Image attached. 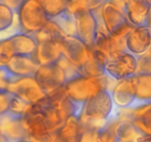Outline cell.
<instances>
[{"label":"cell","mask_w":151,"mask_h":142,"mask_svg":"<svg viewBox=\"0 0 151 142\" xmlns=\"http://www.w3.org/2000/svg\"><path fill=\"white\" fill-rule=\"evenodd\" d=\"M115 106L109 90H103L87 101L80 120L84 128L100 130L114 115Z\"/></svg>","instance_id":"1"},{"label":"cell","mask_w":151,"mask_h":142,"mask_svg":"<svg viewBox=\"0 0 151 142\" xmlns=\"http://www.w3.org/2000/svg\"><path fill=\"white\" fill-rule=\"evenodd\" d=\"M116 81L106 75L101 77H86L77 74L69 78L64 84L66 95L72 101L80 106H83L88 99L103 90L111 91Z\"/></svg>","instance_id":"2"},{"label":"cell","mask_w":151,"mask_h":142,"mask_svg":"<svg viewBox=\"0 0 151 142\" xmlns=\"http://www.w3.org/2000/svg\"><path fill=\"white\" fill-rule=\"evenodd\" d=\"M17 29L35 35L50 20L37 0H25L16 12Z\"/></svg>","instance_id":"3"},{"label":"cell","mask_w":151,"mask_h":142,"mask_svg":"<svg viewBox=\"0 0 151 142\" xmlns=\"http://www.w3.org/2000/svg\"><path fill=\"white\" fill-rule=\"evenodd\" d=\"M104 72L106 76L116 81L134 76L138 72V57L125 50L108 59Z\"/></svg>","instance_id":"4"},{"label":"cell","mask_w":151,"mask_h":142,"mask_svg":"<svg viewBox=\"0 0 151 142\" xmlns=\"http://www.w3.org/2000/svg\"><path fill=\"white\" fill-rule=\"evenodd\" d=\"M4 91L31 104H35L44 99L47 93L42 90L34 76L13 77Z\"/></svg>","instance_id":"5"},{"label":"cell","mask_w":151,"mask_h":142,"mask_svg":"<svg viewBox=\"0 0 151 142\" xmlns=\"http://www.w3.org/2000/svg\"><path fill=\"white\" fill-rule=\"evenodd\" d=\"M34 78L47 94L63 87L68 80L66 72L58 62L39 66Z\"/></svg>","instance_id":"6"},{"label":"cell","mask_w":151,"mask_h":142,"mask_svg":"<svg viewBox=\"0 0 151 142\" xmlns=\"http://www.w3.org/2000/svg\"><path fill=\"white\" fill-rule=\"evenodd\" d=\"M76 25V36L87 46L95 44L99 27V16L97 12L85 11L74 15Z\"/></svg>","instance_id":"7"},{"label":"cell","mask_w":151,"mask_h":142,"mask_svg":"<svg viewBox=\"0 0 151 142\" xmlns=\"http://www.w3.org/2000/svg\"><path fill=\"white\" fill-rule=\"evenodd\" d=\"M63 56L78 68L88 61L92 47L87 46L76 36H66L61 41Z\"/></svg>","instance_id":"8"},{"label":"cell","mask_w":151,"mask_h":142,"mask_svg":"<svg viewBox=\"0 0 151 142\" xmlns=\"http://www.w3.org/2000/svg\"><path fill=\"white\" fill-rule=\"evenodd\" d=\"M134 76L116 81L111 90L114 106L118 109L131 108L135 104L136 87Z\"/></svg>","instance_id":"9"},{"label":"cell","mask_w":151,"mask_h":142,"mask_svg":"<svg viewBox=\"0 0 151 142\" xmlns=\"http://www.w3.org/2000/svg\"><path fill=\"white\" fill-rule=\"evenodd\" d=\"M151 48V28L148 25L135 27L126 37V50L137 57Z\"/></svg>","instance_id":"10"},{"label":"cell","mask_w":151,"mask_h":142,"mask_svg":"<svg viewBox=\"0 0 151 142\" xmlns=\"http://www.w3.org/2000/svg\"><path fill=\"white\" fill-rule=\"evenodd\" d=\"M0 133L1 136L9 142H17L28 138V134L23 124V118L8 112L0 115Z\"/></svg>","instance_id":"11"},{"label":"cell","mask_w":151,"mask_h":142,"mask_svg":"<svg viewBox=\"0 0 151 142\" xmlns=\"http://www.w3.org/2000/svg\"><path fill=\"white\" fill-rule=\"evenodd\" d=\"M100 20L110 34L129 22L125 11L110 1L97 10Z\"/></svg>","instance_id":"12"},{"label":"cell","mask_w":151,"mask_h":142,"mask_svg":"<svg viewBox=\"0 0 151 142\" xmlns=\"http://www.w3.org/2000/svg\"><path fill=\"white\" fill-rule=\"evenodd\" d=\"M118 110L122 115L130 118L143 134L151 135V102Z\"/></svg>","instance_id":"13"},{"label":"cell","mask_w":151,"mask_h":142,"mask_svg":"<svg viewBox=\"0 0 151 142\" xmlns=\"http://www.w3.org/2000/svg\"><path fill=\"white\" fill-rule=\"evenodd\" d=\"M6 37L10 41L15 56H33L35 54L38 42L32 34L16 30Z\"/></svg>","instance_id":"14"},{"label":"cell","mask_w":151,"mask_h":142,"mask_svg":"<svg viewBox=\"0 0 151 142\" xmlns=\"http://www.w3.org/2000/svg\"><path fill=\"white\" fill-rule=\"evenodd\" d=\"M63 56L61 41H45L38 42L33 58L39 66L57 63Z\"/></svg>","instance_id":"15"},{"label":"cell","mask_w":151,"mask_h":142,"mask_svg":"<svg viewBox=\"0 0 151 142\" xmlns=\"http://www.w3.org/2000/svg\"><path fill=\"white\" fill-rule=\"evenodd\" d=\"M6 69L15 77L34 76L38 70V64L30 56H14L6 65Z\"/></svg>","instance_id":"16"},{"label":"cell","mask_w":151,"mask_h":142,"mask_svg":"<svg viewBox=\"0 0 151 142\" xmlns=\"http://www.w3.org/2000/svg\"><path fill=\"white\" fill-rule=\"evenodd\" d=\"M150 4L146 0H130L125 13L130 23L134 27L148 25Z\"/></svg>","instance_id":"17"},{"label":"cell","mask_w":151,"mask_h":142,"mask_svg":"<svg viewBox=\"0 0 151 142\" xmlns=\"http://www.w3.org/2000/svg\"><path fill=\"white\" fill-rule=\"evenodd\" d=\"M119 116V122L116 127L118 141L119 142H138L143 133L137 128L130 118L122 115L116 107Z\"/></svg>","instance_id":"18"},{"label":"cell","mask_w":151,"mask_h":142,"mask_svg":"<svg viewBox=\"0 0 151 142\" xmlns=\"http://www.w3.org/2000/svg\"><path fill=\"white\" fill-rule=\"evenodd\" d=\"M83 132V127L80 116L73 115L69 117L57 133L63 142H80Z\"/></svg>","instance_id":"19"},{"label":"cell","mask_w":151,"mask_h":142,"mask_svg":"<svg viewBox=\"0 0 151 142\" xmlns=\"http://www.w3.org/2000/svg\"><path fill=\"white\" fill-rule=\"evenodd\" d=\"M136 101L132 107L151 102V74L137 73L134 75ZM131 107V108H132Z\"/></svg>","instance_id":"20"},{"label":"cell","mask_w":151,"mask_h":142,"mask_svg":"<svg viewBox=\"0 0 151 142\" xmlns=\"http://www.w3.org/2000/svg\"><path fill=\"white\" fill-rule=\"evenodd\" d=\"M34 36L38 42L45 41H62L66 36L59 25L52 19H50L44 28Z\"/></svg>","instance_id":"21"},{"label":"cell","mask_w":151,"mask_h":142,"mask_svg":"<svg viewBox=\"0 0 151 142\" xmlns=\"http://www.w3.org/2000/svg\"><path fill=\"white\" fill-rule=\"evenodd\" d=\"M109 0H69L67 11L72 15L81 12H95Z\"/></svg>","instance_id":"22"},{"label":"cell","mask_w":151,"mask_h":142,"mask_svg":"<svg viewBox=\"0 0 151 142\" xmlns=\"http://www.w3.org/2000/svg\"><path fill=\"white\" fill-rule=\"evenodd\" d=\"M50 19L67 12L69 0H37Z\"/></svg>","instance_id":"23"},{"label":"cell","mask_w":151,"mask_h":142,"mask_svg":"<svg viewBox=\"0 0 151 142\" xmlns=\"http://www.w3.org/2000/svg\"><path fill=\"white\" fill-rule=\"evenodd\" d=\"M119 120V116L115 108L114 113L111 118L109 120L106 125L98 131V142H119L116 134V127Z\"/></svg>","instance_id":"24"},{"label":"cell","mask_w":151,"mask_h":142,"mask_svg":"<svg viewBox=\"0 0 151 142\" xmlns=\"http://www.w3.org/2000/svg\"><path fill=\"white\" fill-rule=\"evenodd\" d=\"M78 73L86 77H101L105 75L104 65L97 59L93 47L89 59L78 68Z\"/></svg>","instance_id":"25"},{"label":"cell","mask_w":151,"mask_h":142,"mask_svg":"<svg viewBox=\"0 0 151 142\" xmlns=\"http://www.w3.org/2000/svg\"><path fill=\"white\" fill-rule=\"evenodd\" d=\"M52 20H54L59 25L66 36H76V25L74 15L71 14L67 11L55 18Z\"/></svg>","instance_id":"26"},{"label":"cell","mask_w":151,"mask_h":142,"mask_svg":"<svg viewBox=\"0 0 151 142\" xmlns=\"http://www.w3.org/2000/svg\"><path fill=\"white\" fill-rule=\"evenodd\" d=\"M32 105H33L32 104L26 101L24 99L13 95V97L10 102V108L7 112L15 116L23 118L31 110Z\"/></svg>","instance_id":"27"},{"label":"cell","mask_w":151,"mask_h":142,"mask_svg":"<svg viewBox=\"0 0 151 142\" xmlns=\"http://www.w3.org/2000/svg\"><path fill=\"white\" fill-rule=\"evenodd\" d=\"M16 13L8 6L0 3V30L5 32L13 26Z\"/></svg>","instance_id":"28"},{"label":"cell","mask_w":151,"mask_h":142,"mask_svg":"<svg viewBox=\"0 0 151 142\" xmlns=\"http://www.w3.org/2000/svg\"><path fill=\"white\" fill-rule=\"evenodd\" d=\"M11 45L7 37L0 41V66H4L14 56Z\"/></svg>","instance_id":"29"},{"label":"cell","mask_w":151,"mask_h":142,"mask_svg":"<svg viewBox=\"0 0 151 142\" xmlns=\"http://www.w3.org/2000/svg\"><path fill=\"white\" fill-rule=\"evenodd\" d=\"M137 73L151 74V48L144 55L138 57Z\"/></svg>","instance_id":"30"},{"label":"cell","mask_w":151,"mask_h":142,"mask_svg":"<svg viewBox=\"0 0 151 142\" xmlns=\"http://www.w3.org/2000/svg\"><path fill=\"white\" fill-rule=\"evenodd\" d=\"M13 97V95L9 92L0 91V115L8 112Z\"/></svg>","instance_id":"31"},{"label":"cell","mask_w":151,"mask_h":142,"mask_svg":"<svg viewBox=\"0 0 151 142\" xmlns=\"http://www.w3.org/2000/svg\"><path fill=\"white\" fill-rule=\"evenodd\" d=\"M98 131L94 129L84 128L80 142H98Z\"/></svg>","instance_id":"32"},{"label":"cell","mask_w":151,"mask_h":142,"mask_svg":"<svg viewBox=\"0 0 151 142\" xmlns=\"http://www.w3.org/2000/svg\"><path fill=\"white\" fill-rule=\"evenodd\" d=\"M25 0H0V3L8 6L15 12H17Z\"/></svg>","instance_id":"33"},{"label":"cell","mask_w":151,"mask_h":142,"mask_svg":"<svg viewBox=\"0 0 151 142\" xmlns=\"http://www.w3.org/2000/svg\"><path fill=\"white\" fill-rule=\"evenodd\" d=\"M109 1L125 11V7H126L127 4L129 2L130 0H109Z\"/></svg>","instance_id":"34"},{"label":"cell","mask_w":151,"mask_h":142,"mask_svg":"<svg viewBox=\"0 0 151 142\" xmlns=\"http://www.w3.org/2000/svg\"><path fill=\"white\" fill-rule=\"evenodd\" d=\"M138 142H151V135H143Z\"/></svg>","instance_id":"35"},{"label":"cell","mask_w":151,"mask_h":142,"mask_svg":"<svg viewBox=\"0 0 151 142\" xmlns=\"http://www.w3.org/2000/svg\"><path fill=\"white\" fill-rule=\"evenodd\" d=\"M148 26H150L151 28V5L150 7V10H149L148 13Z\"/></svg>","instance_id":"36"},{"label":"cell","mask_w":151,"mask_h":142,"mask_svg":"<svg viewBox=\"0 0 151 142\" xmlns=\"http://www.w3.org/2000/svg\"><path fill=\"white\" fill-rule=\"evenodd\" d=\"M17 142H35V141H34L31 140V139L29 138H26V139H23V140L19 141Z\"/></svg>","instance_id":"37"},{"label":"cell","mask_w":151,"mask_h":142,"mask_svg":"<svg viewBox=\"0 0 151 142\" xmlns=\"http://www.w3.org/2000/svg\"><path fill=\"white\" fill-rule=\"evenodd\" d=\"M146 1H147V2H148L149 4H150V5H151V0H146Z\"/></svg>","instance_id":"38"}]
</instances>
